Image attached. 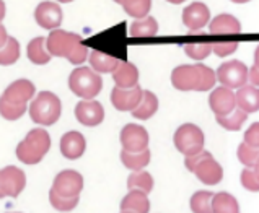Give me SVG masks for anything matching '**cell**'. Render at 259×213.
<instances>
[{"label":"cell","mask_w":259,"mask_h":213,"mask_svg":"<svg viewBox=\"0 0 259 213\" xmlns=\"http://www.w3.org/2000/svg\"><path fill=\"white\" fill-rule=\"evenodd\" d=\"M46 47L51 57H64L73 65L83 64L88 59V49L82 44V36L75 33L54 29L46 38Z\"/></svg>","instance_id":"cell-1"},{"label":"cell","mask_w":259,"mask_h":213,"mask_svg":"<svg viewBox=\"0 0 259 213\" xmlns=\"http://www.w3.org/2000/svg\"><path fill=\"white\" fill-rule=\"evenodd\" d=\"M215 80V72L202 64L180 65L171 72V85L180 91H209Z\"/></svg>","instance_id":"cell-2"},{"label":"cell","mask_w":259,"mask_h":213,"mask_svg":"<svg viewBox=\"0 0 259 213\" xmlns=\"http://www.w3.org/2000/svg\"><path fill=\"white\" fill-rule=\"evenodd\" d=\"M51 148V137L44 129H33L17 146V158L25 165H38Z\"/></svg>","instance_id":"cell-3"},{"label":"cell","mask_w":259,"mask_h":213,"mask_svg":"<svg viewBox=\"0 0 259 213\" xmlns=\"http://www.w3.org/2000/svg\"><path fill=\"white\" fill-rule=\"evenodd\" d=\"M31 121L39 126H54L62 113V102L53 91H41L31 99L28 108Z\"/></svg>","instance_id":"cell-4"},{"label":"cell","mask_w":259,"mask_h":213,"mask_svg":"<svg viewBox=\"0 0 259 213\" xmlns=\"http://www.w3.org/2000/svg\"><path fill=\"white\" fill-rule=\"evenodd\" d=\"M184 165L186 168L196 174V178L205 186H215L224 178V170L219 165V161L212 156V153L202 150L197 155L186 156L184 159Z\"/></svg>","instance_id":"cell-5"},{"label":"cell","mask_w":259,"mask_h":213,"mask_svg":"<svg viewBox=\"0 0 259 213\" xmlns=\"http://www.w3.org/2000/svg\"><path fill=\"white\" fill-rule=\"evenodd\" d=\"M69 88L78 98L95 99L103 90V80L92 67H77L69 77Z\"/></svg>","instance_id":"cell-6"},{"label":"cell","mask_w":259,"mask_h":213,"mask_svg":"<svg viewBox=\"0 0 259 213\" xmlns=\"http://www.w3.org/2000/svg\"><path fill=\"white\" fill-rule=\"evenodd\" d=\"M175 146L184 156L197 155L204 150V132L196 124H183L176 129L173 137Z\"/></svg>","instance_id":"cell-7"},{"label":"cell","mask_w":259,"mask_h":213,"mask_svg":"<svg viewBox=\"0 0 259 213\" xmlns=\"http://www.w3.org/2000/svg\"><path fill=\"white\" fill-rule=\"evenodd\" d=\"M248 67L240 61H228L222 64L217 70V80L222 86L230 88V90H238L245 86L248 82Z\"/></svg>","instance_id":"cell-8"},{"label":"cell","mask_w":259,"mask_h":213,"mask_svg":"<svg viewBox=\"0 0 259 213\" xmlns=\"http://www.w3.org/2000/svg\"><path fill=\"white\" fill-rule=\"evenodd\" d=\"M26 187V174L18 166H5L0 170V192L5 197H17L23 192Z\"/></svg>","instance_id":"cell-9"},{"label":"cell","mask_w":259,"mask_h":213,"mask_svg":"<svg viewBox=\"0 0 259 213\" xmlns=\"http://www.w3.org/2000/svg\"><path fill=\"white\" fill-rule=\"evenodd\" d=\"M51 189L62 197H80L83 190V176L75 170H64L54 178Z\"/></svg>","instance_id":"cell-10"},{"label":"cell","mask_w":259,"mask_h":213,"mask_svg":"<svg viewBox=\"0 0 259 213\" xmlns=\"http://www.w3.org/2000/svg\"><path fill=\"white\" fill-rule=\"evenodd\" d=\"M121 145L125 151H144L149 148V132L139 124H127L121 130Z\"/></svg>","instance_id":"cell-11"},{"label":"cell","mask_w":259,"mask_h":213,"mask_svg":"<svg viewBox=\"0 0 259 213\" xmlns=\"http://www.w3.org/2000/svg\"><path fill=\"white\" fill-rule=\"evenodd\" d=\"M34 20L41 28L54 31L62 23V9L61 5H57L56 2H41L34 10Z\"/></svg>","instance_id":"cell-12"},{"label":"cell","mask_w":259,"mask_h":213,"mask_svg":"<svg viewBox=\"0 0 259 213\" xmlns=\"http://www.w3.org/2000/svg\"><path fill=\"white\" fill-rule=\"evenodd\" d=\"M75 117L87 127H96L105 121V109L96 99H82L75 106Z\"/></svg>","instance_id":"cell-13"},{"label":"cell","mask_w":259,"mask_h":213,"mask_svg":"<svg viewBox=\"0 0 259 213\" xmlns=\"http://www.w3.org/2000/svg\"><path fill=\"white\" fill-rule=\"evenodd\" d=\"M144 90L139 85L134 88H117L114 86L111 91V102L117 111H134L142 99Z\"/></svg>","instance_id":"cell-14"},{"label":"cell","mask_w":259,"mask_h":213,"mask_svg":"<svg viewBox=\"0 0 259 213\" xmlns=\"http://www.w3.org/2000/svg\"><path fill=\"white\" fill-rule=\"evenodd\" d=\"M34 96H36V86L29 82V80L21 78V80H17V82H13L7 86L4 94L0 98L12 102V104L23 106L28 101H31Z\"/></svg>","instance_id":"cell-15"},{"label":"cell","mask_w":259,"mask_h":213,"mask_svg":"<svg viewBox=\"0 0 259 213\" xmlns=\"http://www.w3.org/2000/svg\"><path fill=\"white\" fill-rule=\"evenodd\" d=\"M209 104H210V109H212L215 116H227V114H230L233 109L236 108L235 93L230 90V88L219 86V88H215V90L210 93Z\"/></svg>","instance_id":"cell-16"},{"label":"cell","mask_w":259,"mask_h":213,"mask_svg":"<svg viewBox=\"0 0 259 213\" xmlns=\"http://www.w3.org/2000/svg\"><path fill=\"white\" fill-rule=\"evenodd\" d=\"M209 18L210 12L207 9V5L202 2H194L183 10V23L191 31H197V29L204 28L209 23Z\"/></svg>","instance_id":"cell-17"},{"label":"cell","mask_w":259,"mask_h":213,"mask_svg":"<svg viewBox=\"0 0 259 213\" xmlns=\"http://www.w3.org/2000/svg\"><path fill=\"white\" fill-rule=\"evenodd\" d=\"M87 140L77 130H70L61 138V153L67 159H78L85 153Z\"/></svg>","instance_id":"cell-18"},{"label":"cell","mask_w":259,"mask_h":213,"mask_svg":"<svg viewBox=\"0 0 259 213\" xmlns=\"http://www.w3.org/2000/svg\"><path fill=\"white\" fill-rule=\"evenodd\" d=\"M236 108H240L241 111L246 114L257 113L259 111V88L253 85H245L238 88V91L235 93Z\"/></svg>","instance_id":"cell-19"},{"label":"cell","mask_w":259,"mask_h":213,"mask_svg":"<svg viewBox=\"0 0 259 213\" xmlns=\"http://www.w3.org/2000/svg\"><path fill=\"white\" fill-rule=\"evenodd\" d=\"M113 80L117 88H134L139 85V70L131 62H119L113 72Z\"/></svg>","instance_id":"cell-20"},{"label":"cell","mask_w":259,"mask_h":213,"mask_svg":"<svg viewBox=\"0 0 259 213\" xmlns=\"http://www.w3.org/2000/svg\"><path fill=\"white\" fill-rule=\"evenodd\" d=\"M149 194L140 192V190H129V194L121 200V211H132V213H149L150 211V200Z\"/></svg>","instance_id":"cell-21"},{"label":"cell","mask_w":259,"mask_h":213,"mask_svg":"<svg viewBox=\"0 0 259 213\" xmlns=\"http://www.w3.org/2000/svg\"><path fill=\"white\" fill-rule=\"evenodd\" d=\"M88 61L96 73H113L121 62L117 57L103 52V50H92L88 54Z\"/></svg>","instance_id":"cell-22"},{"label":"cell","mask_w":259,"mask_h":213,"mask_svg":"<svg viewBox=\"0 0 259 213\" xmlns=\"http://www.w3.org/2000/svg\"><path fill=\"white\" fill-rule=\"evenodd\" d=\"M209 31L212 34H236L241 31V23L233 15L222 13L210 21Z\"/></svg>","instance_id":"cell-23"},{"label":"cell","mask_w":259,"mask_h":213,"mask_svg":"<svg viewBox=\"0 0 259 213\" xmlns=\"http://www.w3.org/2000/svg\"><path fill=\"white\" fill-rule=\"evenodd\" d=\"M158 111V98L149 90H144L142 99H140L139 106L132 111V116L139 121H147Z\"/></svg>","instance_id":"cell-24"},{"label":"cell","mask_w":259,"mask_h":213,"mask_svg":"<svg viewBox=\"0 0 259 213\" xmlns=\"http://www.w3.org/2000/svg\"><path fill=\"white\" fill-rule=\"evenodd\" d=\"M150 150L147 148L144 151H125L122 150L121 151V161L122 165L127 168L131 171H142L144 168L150 163Z\"/></svg>","instance_id":"cell-25"},{"label":"cell","mask_w":259,"mask_h":213,"mask_svg":"<svg viewBox=\"0 0 259 213\" xmlns=\"http://www.w3.org/2000/svg\"><path fill=\"white\" fill-rule=\"evenodd\" d=\"M28 59L36 65H46L51 61V54L48 52L46 47V38H34L29 41L26 47Z\"/></svg>","instance_id":"cell-26"},{"label":"cell","mask_w":259,"mask_h":213,"mask_svg":"<svg viewBox=\"0 0 259 213\" xmlns=\"http://www.w3.org/2000/svg\"><path fill=\"white\" fill-rule=\"evenodd\" d=\"M157 33H158V23L153 17L136 20L129 29L131 38H153Z\"/></svg>","instance_id":"cell-27"},{"label":"cell","mask_w":259,"mask_h":213,"mask_svg":"<svg viewBox=\"0 0 259 213\" xmlns=\"http://www.w3.org/2000/svg\"><path fill=\"white\" fill-rule=\"evenodd\" d=\"M213 213H240L238 200L228 192H219L212 199Z\"/></svg>","instance_id":"cell-28"},{"label":"cell","mask_w":259,"mask_h":213,"mask_svg":"<svg viewBox=\"0 0 259 213\" xmlns=\"http://www.w3.org/2000/svg\"><path fill=\"white\" fill-rule=\"evenodd\" d=\"M153 178L147 171H132V174L127 178V187L129 190H140V192L150 194L153 189Z\"/></svg>","instance_id":"cell-29"},{"label":"cell","mask_w":259,"mask_h":213,"mask_svg":"<svg viewBox=\"0 0 259 213\" xmlns=\"http://www.w3.org/2000/svg\"><path fill=\"white\" fill-rule=\"evenodd\" d=\"M246 119H248V114L245 111H241L240 108H235L233 111L227 116H217V122L220 126L227 130H232V132L240 130L243 124L246 122Z\"/></svg>","instance_id":"cell-30"},{"label":"cell","mask_w":259,"mask_h":213,"mask_svg":"<svg viewBox=\"0 0 259 213\" xmlns=\"http://www.w3.org/2000/svg\"><path fill=\"white\" fill-rule=\"evenodd\" d=\"M121 5L129 17L142 20L149 15L152 9V0H124Z\"/></svg>","instance_id":"cell-31"},{"label":"cell","mask_w":259,"mask_h":213,"mask_svg":"<svg viewBox=\"0 0 259 213\" xmlns=\"http://www.w3.org/2000/svg\"><path fill=\"white\" fill-rule=\"evenodd\" d=\"M212 199H213V194L209 192V190H197V192L191 197V202H189L192 213H213Z\"/></svg>","instance_id":"cell-32"},{"label":"cell","mask_w":259,"mask_h":213,"mask_svg":"<svg viewBox=\"0 0 259 213\" xmlns=\"http://www.w3.org/2000/svg\"><path fill=\"white\" fill-rule=\"evenodd\" d=\"M20 59V42L9 36V39L0 47V65H13Z\"/></svg>","instance_id":"cell-33"},{"label":"cell","mask_w":259,"mask_h":213,"mask_svg":"<svg viewBox=\"0 0 259 213\" xmlns=\"http://www.w3.org/2000/svg\"><path fill=\"white\" fill-rule=\"evenodd\" d=\"M78 202H80V197H62L56 194L53 189L49 190V203L53 205L57 211L67 213V211L75 210Z\"/></svg>","instance_id":"cell-34"},{"label":"cell","mask_w":259,"mask_h":213,"mask_svg":"<svg viewBox=\"0 0 259 213\" xmlns=\"http://www.w3.org/2000/svg\"><path fill=\"white\" fill-rule=\"evenodd\" d=\"M28 106H18V104H12V102L5 101L4 98H0V116L7 121H18L21 116L26 113Z\"/></svg>","instance_id":"cell-35"},{"label":"cell","mask_w":259,"mask_h":213,"mask_svg":"<svg viewBox=\"0 0 259 213\" xmlns=\"http://www.w3.org/2000/svg\"><path fill=\"white\" fill-rule=\"evenodd\" d=\"M184 52L194 61H202L212 52V42H189L184 46Z\"/></svg>","instance_id":"cell-36"},{"label":"cell","mask_w":259,"mask_h":213,"mask_svg":"<svg viewBox=\"0 0 259 213\" xmlns=\"http://www.w3.org/2000/svg\"><path fill=\"white\" fill-rule=\"evenodd\" d=\"M236 155H238V159L246 168H253L256 165L257 158H259V148H253V146H249L243 142V143H240Z\"/></svg>","instance_id":"cell-37"},{"label":"cell","mask_w":259,"mask_h":213,"mask_svg":"<svg viewBox=\"0 0 259 213\" xmlns=\"http://www.w3.org/2000/svg\"><path fill=\"white\" fill-rule=\"evenodd\" d=\"M241 186L249 192H259V174L253 168H245L241 171Z\"/></svg>","instance_id":"cell-38"},{"label":"cell","mask_w":259,"mask_h":213,"mask_svg":"<svg viewBox=\"0 0 259 213\" xmlns=\"http://www.w3.org/2000/svg\"><path fill=\"white\" fill-rule=\"evenodd\" d=\"M238 49V42L236 41H224V42H215L212 44V50L215 52L219 57H227L233 54L235 50Z\"/></svg>","instance_id":"cell-39"},{"label":"cell","mask_w":259,"mask_h":213,"mask_svg":"<svg viewBox=\"0 0 259 213\" xmlns=\"http://www.w3.org/2000/svg\"><path fill=\"white\" fill-rule=\"evenodd\" d=\"M245 142L246 145L253 146V148H259V122H254L246 132H245Z\"/></svg>","instance_id":"cell-40"},{"label":"cell","mask_w":259,"mask_h":213,"mask_svg":"<svg viewBox=\"0 0 259 213\" xmlns=\"http://www.w3.org/2000/svg\"><path fill=\"white\" fill-rule=\"evenodd\" d=\"M7 39H9V33H7V29L4 25H0V47L4 46V44L7 42Z\"/></svg>","instance_id":"cell-41"},{"label":"cell","mask_w":259,"mask_h":213,"mask_svg":"<svg viewBox=\"0 0 259 213\" xmlns=\"http://www.w3.org/2000/svg\"><path fill=\"white\" fill-rule=\"evenodd\" d=\"M5 12H7L5 2H4V0H0V25H2V20L5 18Z\"/></svg>","instance_id":"cell-42"},{"label":"cell","mask_w":259,"mask_h":213,"mask_svg":"<svg viewBox=\"0 0 259 213\" xmlns=\"http://www.w3.org/2000/svg\"><path fill=\"white\" fill-rule=\"evenodd\" d=\"M253 67L259 70V46L254 50V64H253Z\"/></svg>","instance_id":"cell-43"},{"label":"cell","mask_w":259,"mask_h":213,"mask_svg":"<svg viewBox=\"0 0 259 213\" xmlns=\"http://www.w3.org/2000/svg\"><path fill=\"white\" fill-rule=\"evenodd\" d=\"M166 2H169V4H175V5H178V4H183V2H186V0H166Z\"/></svg>","instance_id":"cell-44"},{"label":"cell","mask_w":259,"mask_h":213,"mask_svg":"<svg viewBox=\"0 0 259 213\" xmlns=\"http://www.w3.org/2000/svg\"><path fill=\"white\" fill-rule=\"evenodd\" d=\"M253 170H254V171H256V173L259 174V158H257V161H256V165L253 166Z\"/></svg>","instance_id":"cell-45"},{"label":"cell","mask_w":259,"mask_h":213,"mask_svg":"<svg viewBox=\"0 0 259 213\" xmlns=\"http://www.w3.org/2000/svg\"><path fill=\"white\" fill-rule=\"evenodd\" d=\"M232 2H235V4H246V2H249V0H232Z\"/></svg>","instance_id":"cell-46"},{"label":"cell","mask_w":259,"mask_h":213,"mask_svg":"<svg viewBox=\"0 0 259 213\" xmlns=\"http://www.w3.org/2000/svg\"><path fill=\"white\" fill-rule=\"evenodd\" d=\"M56 2H61V4H70L73 0H56Z\"/></svg>","instance_id":"cell-47"},{"label":"cell","mask_w":259,"mask_h":213,"mask_svg":"<svg viewBox=\"0 0 259 213\" xmlns=\"http://www.w3.org/2000/svg\"><path fill=\"white\" fill-rule=\"evenodd\" d=\"M114 2H116V4H119V5H121V4L124 2V0H114Z\"/></svg>","instance_id":"cell-48"},{"label":"cell","mask_w":259,"mask_h":213,"mask_svg":"<svg viewBox=\"0 0 259 213\" xmlns=\"http://www.w3.org/2000/svg\"><path fill=\"white\" fill-rule=\"evenodd\" d=\"M0 199H4V195H2V192H0Z\"/></svg>","instance_id":"cell-49"},{"label":"cell","mask_w":259,"mask_h":213,"mask_svg":"<svg viewBox=\"0 0 259 213\" xmlns=\"http://www.w3.org/2000/svg\"><path fill=\"white\" fill-rule=\"evenodd\" d=\"M121 213H132V211H121Z\"/></svg>","instance_id":"cell-50"},{"label":"cell","mask_w":259,"mask_h":213,"mask_svg":"<svg viewBox=\"0 0 259 213\" xmlns=\"http://www.w3.org/2000/svg\"><path fill=\"white\" fill-rule=\"evenodd\" d=\"M12 213H13V211H12ZM15 213H18V211H15Z\"/></svg>","instance_id":"cell-51"}]
</instances>
